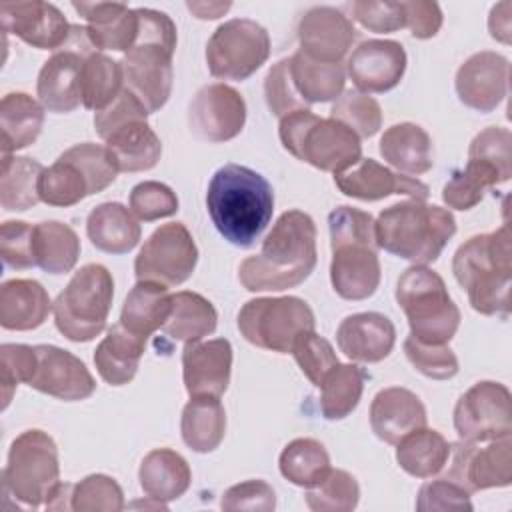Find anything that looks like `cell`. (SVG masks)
Wrapping results in <instances>:
<instances>
[{
	"instance_id": "1",
	"label": "cell",
	"mask_w": 512,
	"mask_h": 512,
	"mask_svg": "<svg viewBox=\"0 0 512 512\" xmlns=\"http://www.w3.org/2000/svg\"><path fill=\"white\" fill-rule=\"evenodd\" d=\"M318 262L316 224L302 210H286L262 242L260 254L248 256L238 278L248 292H282L302 284Z\"/></svg>"
},
{
	"instance_id": "2",
	"label": "cell",
	"mask_w": 512,
	"mask_h": 512,
	"mask_svg": "<svg viewBox=\"0 0 512 512\" xmlns=\"http://www.w3.org/2000/svg\"><path fill=\"white\" fill-rule=\"evenodd\" d=\"M206 208L224 240L238 248H250L272 220L274 192L256 170L226 164L208 182Z\"/></svg>"
},
{
	"instance_id": "3",
	"label": "cell",
	"mask_w": 512,
	"mask_h": 512,
	"mask_svg": "<svg viewBox=\"0 0 512 512\" xmlns=\"http://www.w3.org/2000/svg\"><path fill=\"white\" fill-rule=\"evenodd\" d=\"M452 272L476 312L506 318L510 314L512 282V234L508 224L460 244L452 258Z\"/></svg>"
},
{
	"instance_id": "4",
	"label": "cell",
	"mask_w": 512,
	"mask_h": 512,
	"mask_svg": "<svg viewBox=\"0 0 512 512\" xmlns=\"http://www.w3.org/2000/svg\"><path fill=\"white\" fill-rule=\"evenodd\" d=\"M330 282L344 300H366L380 286V260L374 218L352 206H338L328 214Z\"/></svg>"
},
{
	"instance_id": "5",
	"label": "cell",
	"mask_w": 512,
	"mask_h": 512,
	"mask_svg": "<svg viewBox=\"0 0 512 512\" xmlns=\"http://www.w3.org/2000/svg\"><path fill=\"white\" fill-rule=\"evenodd\" d=\"M378 248L428 266L442 254L456 234V220L450 210L426 204L424 200H404L384 208L374 220Z\"/></svg>"
},
{
	"instance_id": "6",
	"label": "cell",
	"mask_w": 512,
	"mask_h": 512,
	"mask_svg": "<svg viewBox=\"0 0 512 512\" xmlns=\"http://www.w3.org/2000/svg\"><path fill=\"white\" fill-rule=\"evenodd\" d=\"M278 136L294 158L322 172L338 174L356 164L362 154L360 138L348 126L334 118H320L310 108L280 118Z\"/></svg>"
},
{
	"instance_id": "7",
	"label": "cell",
	"mask_w": 512,
	"mask_h": 512,
	"mask_svg": "<svg viewBox=\"0 0 512 512\" xmlns=\"http://www.w3.org/2000/svg\"><path fill=\"white\" fill-rule=\"evenodd\" d=\"M396 302L404 310L410 336L426 344H448L458 326L460 310L438 272L428 266H410L396 284Z\"/></svg>"
},
{
	"instance_id": "8",
	"label": "cell",
	"mask_w": 512,
	"mask_h": 512,
	"mask_svg": "<svg viewBox=\"0 0 512 512\" xmlns=\"http://www.w3.org/2000/svg\"><path fill=\"white\" fill-rule=\"evenodd\" d=\"M114 298V280L106 266L86 264L74 272L52 304L54 324L72 342L96 338L108 320Z\"/></svg>"
},
{
	"instance_id": "9",
	"label": "cell",
	"mask_w": 512,
	"mask_h": 512,
	"mask_svg": "<svg viewBox=\"0 0 512 512\" xmlns=\"http://www.w3.org/2000/svg\"><path fill=\"white\" fill-rule=\"evenodd\" d=\"M60 484L58 446L50 434L32 428L14 438L2 472L4 496L28 508L46 504Z\"/></svg>"
},
{
	"instance_id": "10",
	"label": "cell",
	"mask_w": 512,
	"mask_h": 512,
	"mask_svg": "<svg viewBox=\"0 0 512 512\" xmlns=\"http://www.w3.org/2000/svg\"><path fill=\"white\" fill-rule=\"evenodd\" d=\"M314 312L298 296L254 298L238 312V330L242 336L264 350L288 354L296 338L314 330Z\"/></svg>"
},
{
	"instance_id": "11",
	"label": "cell",
	"mask_w": 512,
	"mask_h": 512,
	"mask_svg": "<svg viewBox=\"0 0 512 512\" xmlns=\"http://www.w3.org/2000/svg\"><path fill=\"white\" fill-rule=\"evenodd\" d=\"M270 56V36L250 18H232L220 24L206 44V64L214 78L246 80Z\"/></svg>"
},
{
	"instance_id": "12",
	"label": "cell",
	"mask_w": 512,
	"mask_h": 512,
	"mask_svg": "<svg viewBox=\"0 0 512 512\" xmlns=\"http://www.w3.org/2000/svg\"><path fill=\"white\" fill-rule=\"evenodd\" d=\"M174 50V38L136 34L132 48L120 60L124 70V88L144 104L148 114L158 112L170 98L174 82Z\"/></svg>"
},
{
	"instance_id": "13",
	"label": "cell",
	"mask_w": 512,
	"mask_h": 512,
	"mask_svg": "<svg viewBox=\"0 0 512 512\" xmlns=\"http://www.w3.org/2000/svg\"><path fill=\"white\" fill-rule=\"evenodd\" d=\"M198 262V248L182 222L156 228L134 260L138 280L156 282L166 288L186 282Z\"/></svg>"
},
{
	"instance_id": "14",
	"label": "cell",
	"mask_w": 512,
	"mask_h": 512,
	"mask_svg": "<svg viewBox=\"0 0 512 512\" xmlns=\"http://www.w3.org/2000/svg\"><path fill=\"white\" fill-rule=\"evenodd\" d=\"M94 52L98 50L92 46L86 26H72L66 44L56 50L38 72L36 94L48 112L68 114L80 106L82 64L84 58Z\"/></svg>"
},
{
	"instance_id": "15",
	"label": "cell",
	"mask_w": 512,
	"mask_h": 512,
	"mask_svg": "<svg viewBox=\"0 0 512 512\" xmlns=\"http://www.w3.org/2000/svg\"><path fill=\"white\" fill-rule=\"evenodd\" d=\"M454 428L464 442H490L512 432L510 390L492 380L476 382L454 406Z\"/></svg>"
},
{
	"instance_id": "16",
	"label": "cell",
	"mask_w": 512,
	"mask_h": 512,
	"mask_svg": "<svg viewBox=\"0 0 512 512\" xmlns=\"http://www.w3.org/2000/svg\"><path fill=\"white\" fill-rule=\"evenodd\" d=\"M452 464L444 478L462 486L468 494L486 488H502L512 482V438H494L488 446L480 442L450 444Z\"/></svg>"
},
{
	"instance_id": "17",
	"label": "cell",
	"mask_w": 512,
	"mask_h": 512,
	"mask_svg": "<svg viewBox=\"0 0 512 512\" xmlns=\"http://www.w3.org/2000/svg\"><path fill=\"white\" fill-rule=\"evenodd\" d=\"M246 122V102L228 84L202 86L188 108L190 132L204 142H228L236 138Z\"/></svg>"
},
{
	"instance_id": "18",
	"label": "cell",
	"mask_w": 512,
	"mask_h": 512,
	"mask_svg": "<svg viewBox=\"0 0 512 512\" xmlns=\"http://www.w3.org/2000/svg\"><path fill=\"white\" fill-rule=\"evenodd\" d=\"M34 350L36 368L28 382L30 388L64 402L84 400L94 394L96 382L78 356L52 344H38Z\"/></svg>"
},
{
	"instance_id": "19",
	"label": "cell",
	"mask_w": 512,
	"mask_h": 512,
	"mask_svg": "<svg viewBox=\"0 0 512 512\" xmlns=\"http://www.w3.org/2000/svg\"><path fill=\"white\" fill-rule=\"evenodd\" d=\"M508 78V58L492 50H482L460 64L454 78V88L464 106L486 114L496 110V106L504 100L508 92Z\"/></svg>"
},
{
	"instance_id": "20",
	"label": "cell",
	"mask_w": 512,
	"mask_h": 512,
	"mask_svg": "<svg viewBox=\"0 0 512 512\" xmlns=\"http://www.w3.org/2000/svg\"><path fill=\"white\" fill-rule=\"evenodd\" d=\"M4 32L14 34L22 42L40 50H60L72 26L66 16L50 2H4L0 6Z\"/></svg>"
},
{
	"instance_id": "21",
	"label": "cell",
	"mask_w": 512,
	"mask_h": 512,
	"mask_svg": "<svg viewBox=\"0 0 512 512\" xmlns=\"http://www.w3.org/2000/svg\"><path fill=\"white\" fill-rule=\"evenodd\" d=\"M406 52L396 40H364L346 60V74L364 94H382L400 84Z\"/></svg>"
},
{
	"instance_id": "22",
	"label": "cell",
	"mask_w": 512,
	"mask_h": 512,
	"mask_svg": "<svg viewBox=\"0 0 512 512\" xmlns=\"http://www.w3.org/2000/svg\"><path fill=\"white\" fill-rule=\"evenodd\" d=\"M296 34L300 52L318 62H340L356 40L352 20L334 6H314L306 10L298 22Z\"/></svg>"
},
{
	"instance_id": "23",
	"label": "cell",
	"mask_w": 512,
	"mask_h": 512,
	"mask_svg": "<svg viewBox=\"0 0 512 512\" xmlns=\"http://www.w3.org/2000/svg\"><path fill=\"white\" fill-rule=\"evenodd\" d=\"M338 190L350 198L376 202L392 194H404L416 200L428 198V186L418 178L394 172L374 158H360L350 168L334 174Z\"/></svg>"
},
{
	"instance_id": "24",
	"label": "cell",
	"mask_w": 512,
	"mask_h": 512,
	"mask_svg": "<svg viewBox=\"0 0 512 512\" xmlns=\"http://www.w3.org/2000/svg\"><path fill=\"white\" fill-rule=\"evenodd\" d=\"M232 346L226 338L188 342L182 350V378L190 396H222L230 384Z\"/></svg>"
},
{
	"instance_id": "25",
	"label": "cell",
	"mask_w": 512,
	"mask_h": 512,
	"mask_svg": "<svg viewBox=\"0 0 512 512\" xmlns=\"http://www.w3.org/2000/svg\"><path fill=\"white\" fill-rule=\"evenodd\" d=\"M336 342L346 358L374 364L392 352L396 328L392 320L380 312H358L340 322Z\"/></svg>"
},
{
	"instance_id": "26",
	"label": "cell",
	"mask_w": 512,
	"mask_h": 512,
	"mask_svg": "<svg viewBox=\"0 0 512 512\" xmlns=\"http://www.w3.org/2000/svg\"><path fill=\"white\" fill-rule=\"evenodd\" d=\"M372 432L386 444H398L412 430L426 426V408L408 388L380 390L370 404Z\"/></svg>"
},
{
	"instance_id": "27",
	"label": "cell",
	"mask_w": 512,
	"mask_h": 512,
	"mask_svg": "<svg viewBox=\"0 0 512 512\" xmlns=\"http://www.w3.org/2000/svg\"><path fill=\"white\" fill-rule=\"evenodd\" d=\"M72 8L86 20V34L100 50L128 52L136 40V8L122 2H72Z\"/></svg>"
},
{
	"instance_id": "28",
	"label": "cell",
	"mask_w": 512,
	"mask_h": 512,
	"mask_svg": "<svg viewBox=\"0 0 512 512\" xmlns=\"http://www.w3.org/2000/svg\"><path fill=\"white\" fill-rule=\"evenodd\" d=\"M46 288L28 278H14L0 288V326L4 330H34L42 326L52 310Z\"/></svg>"
},
{
	"instance_id": "29",
	"label": "cell",
	"mask_w": 512,
	"mask_h": 512,
	"mask_svg": "<svg viewBox=\"0 0 512 512\" xmlns=\"http://www.w3.org/2000/svg\"><path fill=\"white\" fill-rule=\"evenodd\" d=\"M378 150L392 168L406 176L424 174L434 164L432 138L422 126L412 122H400L386 128Z\"/></svg>"
},
{
	"instance_id": "30",
	"label": "cell",
	"mask_w": 512,
	"mask_h": 512,
	"mask_svg": "<svg viewBox=\"0 0 512 512\" xmlns=\"http://www.w3.org/2000/svg\"><path fill=\"white\" fill-rule=\"evenodd\" d=\"M138 480L146 498L166 504L190 488L192 472L184 456L170 448H156L144 456Z\"/></svg>"
},
{
	"instance_id": "31",
	"label": "cell",
	"mask_w": 512,
	"mask_h": 512,
	"mask_svg": "<svg viewBox=\"0 0 512 512\" xmlns=\"http://www.w3.org/2000/svg\"><path fill=\"white\" fill-rule=\"evenodd\" d=\"M86 234L102 252L126 254L142 236L136 216L118 202H104L90 210L86 218Z\"/></svg>"
},
{
	"instance_id": "32",
	"label": "cell",
	"mask_w": 512,
	"mask_h": 512,
	"mask_svg": "<svg viewBox=\"0 0 512 512\" xmlns=\"http://www.w3.org/2000/svg\"><path fill=\"white\" fill-rule=\"evenodd\" d=\"M118 172H142L158 164L162 142L148 120H134L116 128L104 140Z\"/></svg>"
},
{
	"instance_id": "33",
	"label": "cell",
	"mask_w": 512,
	"mask_h": 512,
	"mask_svg": "<svg viewBox=\"0 0 512 512\" xmlns=\"http://www.w3.org/2000/svg\"><path fill=\"white\" fill-rule=\"evenodd\" d=\"M172 310V294L168 288L156 282L138 280L128 292L122 312L120 324L134 336L148 340L152 332L162 328Z\"/></svg>"
},
{
	"instance_id": "34",
	"label": "cell",
	"mask_w": 512,
	"mask_h": 512,
	"mask_svg": "<svg viewBox=\"0 0 512 512\" xmlns=\"http://www.w3.org/2000/svg\"><path fill=\"white\" fill-rule=\"evenodd\" d=\"M146 340L130 334L120 322L114 324L94 350V364L100 378L110 386L128 384L144 354Z\"/></svg>"
},
{
	"instance_id": "35",
	"label": "cell",
	"mask_w": 512,
	"mask_h": 512,
	"mask_svg": "<svg viewBox=\"0 0 512 512\" xmlns=\"http://www.w3.org/2000/svg\"><path fill=\"white\" fill-rule=\"evenodd\" d=\"M292 84L306 106L336 100L346 82V70L340 62H318L300 50L288 58Z\"/></svg>"
},
{
	"instance_id": "36",
	"label": "cell",
	"mask_w": 512,
	"mask_h": 512,
	"mask_svg": "<svg viewBox=\"0 0 512 512\" xmlns=\"http://www.w3.org/2000/svg\"><path fill=\"white\" fill-rule=\"evenodd\" d=\"M180 432L184 444L200 454L220 446L226 434V410L218 396H190L182 410Z\"/></svg>"
},
{
	"instance_id": "37",
	"label": "cell",
	"mask_w": 512,
	"mask_h": 512,
	"mask_svg": "<svg viewBox=\"0 0 512 512\" xmlns=\"http://www.w3.org/2000/svg\"><path fill=\"white\" fill-rule=\"evenodd\" d=\"M44 106L24 92H10L0 104L2 156L28 148L44 126Z\"/></svg>"
},
{
	"instance_id": "38",
	"label": "cell",
	"mask_w": 512,
	"mask_h": 512,
	"mask_svg": "<svg viewBox=\"0 0 512 512\" xmlns=\"http://www.w3.org/2000/svg\"><path fill=\"white\" fill-rule=\"evenodd\" d=\"M450 458L448 440L432 428H418L406 434L396 444V462L398 466L414 478H432L436 476Z\"/></svg>"
},
{
	"instance_id": "39",
	"label": "cell",
	"mask_w": 512,
	"mask_h": 512,
	"mask_svg": "<svg viewBox=\"0 0 512 512\" xmlns=\"http://www.w3.org/2000/svg\"><path fill=\"white\" fill-rule=\"evenodd\" d=\"M216 324L218 312L212 302L198 292L182 290L172 294V310L162 330L172 340L188 344L212 334Z\"/></svg>"
},
{
	"instance_id": "40",
	"label": "cell",
	"mask_w": 512,
	"mask_h": 512,
	"mask_svg": "<svg viewBox=\"0 0 512 512\" xmlns=\"http://www.w3.org/2000/svg\"><path fill=\"white\" fill-rule=\"evenodd\" d=\"M368 372L358 364H336L320 382V410L326 420H342L358 406Z\"/></svg>"
},
{
	"instance_id": "41",
	"label": "cell",
	"mask_w": 512,
	"mask_h": 512,
	"mask_svg": "<svg viewBox=\"0 0 512 512\" xmlns=\"http://www.w3.org/2000/svg\"><path fill=\"white\" fill-rule=\"evenodd\" d=\"M36 266L48 274L70 272L80 256V238L64 222L46 220L34 226Z\"/></svg>"
},
{
	"instance_id": "42",
	"label": "cell",
	"mask_w": 512,
	"mask_h": 512,
	"mask_svg": "<svg viewBox=\"0 0 512 512\" xmlns=\"http://www.w3.org/2000/svg\"><path fill=\"white\" fill-rule=\"evenodd\" d=\"M44 166L28 156H2L0 204L4 210L24 212L40 202V176Z\"/></svg>"
},
{
	"instance_id": "43",
	"label": "cell",
	"mask_w": 512,
	"mask_h": 512,
	"mask_svg": "<svg viewBox=\"0 0 512 512\" xmlns=\"http://www.w3.org/2000/svg\"><path fill=\"white\" fill-rule=\"evenodd\" d=\"M124 90V70L122 62L94 52L84 58L80 72V96L82 104L88 110L100 112L112 104L118 94Z\"/></svg>"
},
{
	"instance_id": "44",
	"label": "cell",
	"mask_w": 512,
	"mask_h": 512,
	"mask_svg": "<svg viewBox=\"0 0 512 512\" xmlns=\"http://www.w3.org/2000/svg\"><path fill=\"white\" fill-rule=\"evenodd\" d=\"M280 474L300 488H312L330 472V456L322 442L314 438H296L288 442L278 458Z\"/></svg>"
},
{
	"instance_id": "45",
	"label": "cell",
	"mask_w": 512,
	"mask_h": 512,
	"mask_svg": "<svg viewBox=\"0 0 512 512\" xmlns=\"http://www.w3.org/2000/svg\"><path fill=\"white\" fill-rule=\"evenodd\" d=\"M502 182L508 180L494 166L476 158H468L466 168L454 172L452 178L444 184L442 200L448 208L470 210L484 198L490 188Z\"/></svg>"
},
{
	"instance_id": "46",
	"label": "cell",
	"mask_w": 512,
	"mask_h": 512,
	"mask_svg": "<svg viewBox=\"0 0 512 512\" xmlns=\"http://www.w3.org/2000/svg\"><path fill=\"white\" fill-rule=\"evenodd\" d=\"M40 200L50 206H74L86 196H92L86 176L76 164L58 156V160L44 168L38 184Z\"/></svg>"
},
{
	"instance_id": "47",
	"label": "cell",
	"mask_w": 512,
	"mask_h": 512,
	"mask_svg": "<svg viewBox=\"0 0 512 512\" xmlns=\"http://www.w3.org/2000/svg\"><path fill=\"white\" fill-rule=\"evenodd\" d=\"M360 486L356 478L340 468H330L326 478L306 488V504L314 512H350L358 506Z\"/></svg>"
},
{
	"instance_id": "48",
	"label": "cell",
	"mask_w": 512,
	"mask_h": 512,
	"mask_svg": "<svg viewBox=\"0 0 512 512\" xmlns=\"http://www.w3.org/2000/svg\"><path fill=\"white\" fill-rule=\"evenodd\" d=\"M330 118L348 126L358 138H372L382 126V108L372 96L360 90H346L332 104Z\"/></svg>"
},
{
	"instance_id": "49",
	"label": "cell",
	"mask_w": 512,
	"mask_h": 512,
	"mask_svg": "<svg viewBox=\"0 0 512 512\" xmlns=\"http://www.w3.org/2000/svg\"><path fill=\"white\" fill-rule=\"evenodd\" d=\"M124 508L120 484L106 474H90L72 484L70 510L76 512H118Z\"/></svg>"
},
{
	"instance_id": "50",
	"label": "cell",
	"mask_w": 512,
	"mask_h": 512,
	"mask_svg": "<svg viewBox=\"0 0 512 512\" xmlns=\"http://www.w3.org/2000/svg\"><path fill=\"white\" fill-rule=\"evenodd\" d=\"M60 156H64L80 168V172L86 176L90 184L92 194H98L104 188H108L118 176V168L106 146L94 142H80L64 150Z\"/></svg>"
},
{
	"instance_id": "51",
	"label": "cell",
	"mask_w": 512,
	"mask_h": 512,
	"mask_svg": "<svg viewBox=\"0 0 512 512\" xmlns=\"http://www.w3.org/2000/svg\"><path fill=\"white\" fill-rule=\"evenodd\" d=\"M404 354L420 374L432 380H448L458 374V358L448 344H426L408 336Z\"/></svg>"
},
{
	"instance_id": "52",
	"label": "cell",
	"mask_w": 512,
	"mask_h": 512,
	"mask_svg": "<svg viewBox=\"0 0 512 512\" xmlns=\"http://www.w3.org/2000/svg\"><path fill=\"white\" fill-rule=\"evenodd\" d=\"M290 354L294 356L302 374L314 386H320L326 372L338 364V356H336L332 344L326 338H322L320 334H316L314 330L300 334L296 338Z\"/></svg>"
},
{
	"instance_id": "53",
	"label": "cell",
	"mask_w": 512,
	"mask_h": 512,
	"mask_svg": "<svg viewBox=\"0 0 512 512\" xmlns=\"http://www.w3.org/2000/svg\"><path fill=\"white\" fill-rule=\"evenodd\" d=\"M130 212L142 222H154L178 212V196L174 190L156 180H144L130 192Z\"/></svg>"
},
{
	"instance_id": "54",
	"label": "cell",
	"mask_w": 512,
	"mask_h": 512,
	"mask_svg": "<svg viewBox=\"0 0 512 512\" xmlns=\"http://www.w3.org/2000/svg\"><path fill=\"white\" fill-rule=\"evenodd\" d=\"M36 368V350L28 344H2L0 346V384H2V408L12 400V394L20 382L28 384Z\"/></svg>"
},
{
	"instance_id": "55",
	"label": "cell",
	"mask_w": 512,
	"mask_h": 512,
	"mask_svg": "<svg viewBox=\"0 0 512 512\" xmlns=\"http://www.w3.org/2000/svg\"><path fill=\"white\" fill-rule=\"evenodd\" d=\"M512 134L504 126H488L478 132L468 148V158H476L494 166L506 180L512 176Z\"/></svg>"
},
{
	"instance_id": "56",
	"label": "cell",
	"mask_w": 512,
	"mask_h": 512,
	"mask_svg": "<svg viewBox=\"0 0 512 512\" xmlns=\"http://www.w3.org/2000/svg\"><path fill=\"white\" fill-rule=\"evenodd\" d=\"M0 256L14 270L36 266L34 226L22 220H6L0 226Z\"/></svg>"
},
{
	"instance_id": "57",
	"label": "cell",
	"mask_w": 512,
	"mask_h": 512,
	"mask_svg": "<svg viewBox=\"0 0 512 512\" xmlns=\"http://www.w3.org/2000/svg\"><path fill=\"white\" fill-rule=\"evenodd\" d=\"M264 96L270 112L278 118H284L296 110H308V106L298 96L288 68V58L278 60L266 74Z\"/></svg>"
},
{
	"instance_id": "58",
	"label": "cell",
	"mask_w": 512,
	"mask_h": 512,
	"mask_svg": "<svg viewBox=\"0 0 512 512\" xmlns=\"http://www.w3.org/2000/svg\"><path fill=\"white\" fill-rule=\"evenodd\" d=\"M352 18L368 28L370 32L386 34L406 26V12L402 2H380V0H358L350 4Z\"/></svg>"
},
{
	"instance_id": "59",
	"label": "cell",
	"mask_w": 512,
	"mask_h": 512,
	"mask_svg": "<svg viewBox=\"0 0 512 512\" xmlns=\"http://www.w3.org/2000/svg\"><path fill=\"white\" fill-rule=\"evenodd\" d=\"M416 510H420V512L472 510V502H470V494L462 486H458L456 482L442 476L438 480L426 482L418 490Z\"/></svg>"
},
{
	"instance_id": "60",
	"label": "cell",
	"mask_w": 512,
	"mask_h": 512,
	"mask_svg": "<svg viewBox=\"0 0 512 512\" xmlns=\"http://www.w3.org/2000/svg\"><path fill=\"white\" fill-rule=\"evenodd\" d=\"M134 120H148V110L128 88H124L112 104L94 114V128L96 134L106 140L116 128Z\"/></svg>"
},
{
	"instance_id": "61",
	"label": "cell",
	"mask_w": 512,
	"mask_h": 512,
	"mask_svg": "<svg viewBox=\"0 0 512 512\" xmlns=\"http://www.w3.org/2000/svg\"><path fill=\"white\" fill-rule=\"evenodd\" d=\"M222 510H262L276 508V494L264 480H246L230 486L220 500Z\"/></svg>"
},
{
	"instance_id": "62",
	"label": "cell",
	"mask_w": 512,
	"mask_h": 512,
	"mask_svg": "<svg viewBox=\"0 0 512 512\" xmlns=\"http://www.w3.org/2000/svg\"><path fill=\"white\" fill-rule=\"evenodd\" d=\"M406 12V26L410 34L418 40H428L442 28V10L430 0H406L402 2Z\"/></svg>"
},
{
	"instance_id": "63",
	"label": "cell",
	"mask_w": 512,
	"mask_h": 512,
	"mask_svg": "<svg viewBox=\"0 0 512 512\" xmlns=\"http://www.w3.org/2000/svg\"><path fill=\"white\" fill-rule=\"evenodd\" d=\"M512 4L508 0L498 2L492 6L490 16H488V30L490 36L502 44H510V34H512Z\"/></svg>"
},
{
	"instance_id": "64",
	"label": "cell",
	"mask_w": 512,
	"mask_h": 512,
	"mask_svg": "<svg viewBox=\"0 0 512 512\" xmlns=\"http://www.w3.org/2000/svg\"><path fill=\"white\" fill-rule=\"evenodd\" d=\"M230 2H186V8L200 20H216L230 10Z\"/></svg>"
}]
</instances>
